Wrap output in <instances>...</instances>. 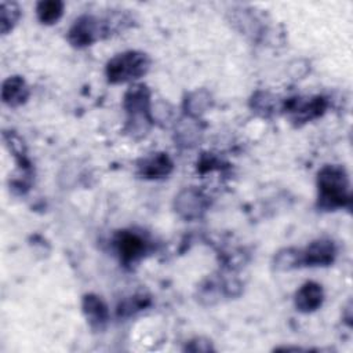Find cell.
Masks as SVG:
<instances>
[{
	"label": "cell",
	"instance_id": "1",
	"mask_svg": "<svg viewBox=\"0 0 353 353\" xmlns=\"http://www.w3.org/2000/svg\"><path fill=\"white\" fill-rule=\"evenodd\" d=\"M349 181L339 165H325L319 172V200L324 208L343 207L349 201Z\"/></svg>",
	"mask_w": 353,
	"mask_h": 353
},
{
	"label": "cell",
	"instance_id": "2",
	"mask_svg": "<svg viewBox=\"0 0 353 353\" xmlns=\"http://www.w3.org/2000/svg\"><path fill=\"white\" fill-rule=\"evenodd\" d=\"M150 61L139 51H125L113 57L106 66V76L110 83H125L139 79L149 69Z\"/></svg>",
	"mask_w": 353,
	"mask_h": 353
},
{
	"label": "cell",
	"instance_id": "3",
	"mask_svg": "<svg viewBox=\"0 0 353 353\" xmlns=\"http://www.w3.org/2000/svg\"><path fill=\"white\" fill-rule=\"evenodd\" d=\"M109 19H99L92 15H83L74 21L69 30L68 39L73 46H90L94 41L109 34L112 26Z\"/></svg>",
	"mask_w": 353,
	"mask_h": 353
},
{
	"label": "cell",
	"instance_id": "4",
	"mask_svg": "<svg viewBox=\"0 0 353 353\" xmlns=\"http://www.w3.org/2000/svg\"><path fill=\"white\" fill-rule=\"evenodd\" d=\"M124 106L132 123V130H139L141 132L146 131V127L150 121L149 119V92L145 85H134L125 94Z\"/></svg>",
	"mask_w": 353,
	"mask_h": 353
},
{
	"label": "cell",
	"instance_id": "5",
	"mask_svg": "<svg viewBox=\"0 0 353 353\" xmlns=\"http://www.w3.org/2000/svg\"><path fill=\"white\" fill-rule=\"evenodd\" d=\"M301 263L307 266H325L334 261L335 248L330 240H316L303 252H301Z\"/></svg>",
	"mask_w": 353,
	"mask_h": 353
},
{
	"label": "cell",
	"instance_id": "6",
	"mask_svg": "<svg viewBox=\"0 0 353 353\" xmlns=\"http://www.w3.org/2000/svg\"><path fill=\"white\" fill-rule=\"evenodd\" d=\"M321 285L314 281L305 283L295 294V306L303 313H309L321 306L323 302Z\"/></svg>",
	"mask_w": 353,
	"mask_h": 353
},
{
	"label": "cell",
	"instance_id": "7",
	"mask_svg": "<svg viewBox=\"0 0 353 353\" xmlns=\"http://www.w3.org/2000/svg\"><path fill=\"white\" fill-rule=\"evenodd\" d=\"M28 97H29V88L22 77L12 76L3 83L1 99L6 105L12 108L19 106L28 99Z\"/></svg>",
	"mask_w": 353,
	"mask_h": 353
},
{
	"label": "cell",
	"instance_id": "8",
	"mask_svg": "<svg viewBox=\"0 0 353 353\" xmlns=\"http://www.w3.org/2000/svg\"><path fill=\"white\" fill-rule=\"evenodd\" d=\"M116 244H117L120 256L125 262L139 258L145 251V241L141 237L131 233H121L117 237Z\"/></svg>",
	"mask_w": 353,
	"mask_h": 353
},
{
	"label": "cell",
	"instance_id": "9",
	"mask_svg": "<svg viewBox=\"0 0 353 353\" xmlns=\"http://www.w3.org/2000/svg\"><path fill=\"white\" fill-rule=\"evenodd\" d=\"M84 313L94 328H102L108 321V309L106 305L95 295H87L83 302Z\"/></svg>",
	"mask_w": 353,
	"mask_h": 353
},
{
	"label": "cell",
	"instance_id": "10",
	"mask_svg": "<svg viewBox=\"0 0 353 353\" xmlns=\"http://www.w3.org/2000/svg\"><path fill=\"white\" fill-rule=\"evenodd\" d=\"M139 167H141L142 175L148 176V178H159V176L167 175L171 171L172 163L168 159V156H165L164 153H159V154L145 159L142 165H139Z\"/></svg>",
	"mask_w": 353,
	"mask_h": 353
},
{
	"label": "cell",
	"instance_id": "11",
	"mask_svg": "<svg viewBox=\"0 0 353 353\" xmlns=\"http://www.w3.org/2000/svg\"><path fill=\"white\" fill-rule=\"evenodd\" d=\"M37 17L41 23H54L57 22L63 12V3L61 1H40L36 8Z\"/></svg>",
	"mask_w": 353,
	"mask_h": 353
},
{
	"label": "cell",
	"instance_id": "12",
	"mask_svg": "<svg viewBox=\"0 0 353 353\" xmlns=\"http://www.w3.org/2000/svg\"><path fill=\"white\" fill-rule=\"evenodd\" d=\"M21 10L15 3H1V33L7 34L18 22Z\"/></svg>",
	"mask_w": 353,
	"mask_h": 353
}]
</instances>
